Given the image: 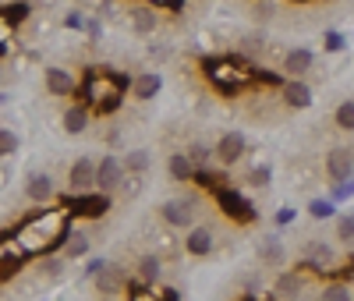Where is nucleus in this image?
I'll use <instances>...</instances> for the list:
<instances>
[{"mask_svg": "<svg viewBox=\"0 0 354 301\" xmlns=\"http://www.w3.org/2000/svg\"><path fill=\"white\" fill-rule=\"evenodd\" d=\"M124 78L121 75H113V71H88L85 75V85H82V96L93 103L96 113H113L117 107H121L124 100Z\"/></svg>", "mask_w": 354, "mask_h": 301, "instance_id": "nucleus-1", "label": "nucleus"}, {"mask_svg": "<svg viewBox=\"0 0 354 301\" xmlns=\"http://www.w3.org/2000/svg\"><path fill=\"white\" fill-rule=\"evenodd\" d=\"M252 75H255L252 68L234 64V60H205V78H209L223 96H234Z\"/></svg>", "mask_w": 354, "mask_h": 301, "instance_id": "nucleus-2", "label": "nucleus"}, {"mask_svg": "<svg viewBox=\"0 0 354 301\" xmlns=\"http://www.w3.org/2000/svg\"><path fill=\"white\" fill-rule=\"evenodd\" d=\"M160 217H163V224H170L177 230H192L195 227V202L192 199H167L160 206Z\"/></svg>", "mask_w": 354, "mask_h": 301, "instance_id": "nucleus-3", "label": "nucleus"}, {"mask_svg": "<svg viewBox=\"0 0 354 301\" xmlns=\"http://www.w3.org/2000/svg\"><path fill=\"white\" fill-rule=\"evenodd\" d=\"M354 174V149L351 145H333L326 153V177L333 181V185H344V181H351Z\"/></svg>", "mask_w": 354, "mask_h": 301, "instance_id": "nucleus-4", "label": "nucleus"}, {"mask_svg": "<svg viewBox=\"0 0 354 301\" xmlns=\"http://www.w3.org/2000/svg\"><path fill=\"white\" fill-rule=\"evenodd\" d=\"M96 163L88 160V156H82V160H75L71 167H68V192L71 195H85V192H93L96 188Z\"/></svg>", "mask_w": 354, "mask_h": 301, "instance_id": "nucleus-5", "label": "nucleus"}, {"mask_svg": "<svg viewBox=\"0 0 354 301\" xmlns=\"http://www.w3.org/2000/svg\"><path fill=\"white\" fill-rule=\"evenodd\" d=\"M124 174H128V167H124V160L121 156H103L100 160V170H96V192H117L124 185Z\"/></svg>", "mask_w": 354, "mask_h": 301, "instance_id": "nucleus-6", "label": "nucleus"}, {"mask_svg": "<svg viewBox=\"0 0 354 301\" xmlns=\"http://www.w3.org/2000/svg\"><path fill=\"white\" fill-rule=\"evenodd\" d=\"M216 202H220V209L230 217V220H238V224H252L259 213H255V206L248 202V199H241L234 188H220L216 192Z\"/></svg>", "mask_w": 354, "mask_h": 301, "instance_id": "nucleus-7", "label": "nucleus"}, {"mask_svg": "<svg viewBox=\"0 0 354 301\" xmlns=\"http://www.w3.org/2000/svg\"><path fill=\"white\" fill-rule=\"evenodd\" d=\"M93 284H96V294L100 298H117V294L124 291V284H128V273L117 262H106L100 273L93 277Z\"/></svg>", "mask_w": 354, "mask_h": 301, "instance_id": "nucleus-8", "label": "nucleus"}, {"mask_svg": "<svg viewBox=\"0 0 354 301\" xmlns=\"http://www.w3.org/2000/svg\"><path fill=\"white\" fill-rule=\"evenodd\" d=\"M245 149H248V138L241 131H223L220 142H216V160L223 167H234V163L245 160Z\"/></svg>", "mask_w": 354, "mask_h": 301, "instance_id": "nucleus-9", "label": "nucleus"}, {"mask_svg": "<svg viewBox=\"0 0 354 301\" xmlns=\"http://www.w3.org/2000/svg\"><path fill=\"white\" fill-rule=\"evenodd\" d=\"M68 202H71V213L93 217V220L106 217V209H110V195L106 192H100V195H71Z\"/></svg>", "mask_w": 354, "mask_h": 301, "instance_id": "nucleus-10", "label": "nucleus"}, {"mask_svg": "<svg viewBox=\"0 0 354 301\" xmlns=\"http://www.w3.org/2000/svg\"><path fill=\"white\" fill-rule=\"evenodd\" d=\"M25 195H28V202H36V206L50 202L53 199V177L46 170H32L25 177Z\"/></svg>", "mask_w": 354, "mask_h": 301, "instance_id": "nucleus-11", "label": "nucleus"}, {"mask_svg": "<svg viewBox=\"0 0 354 301\" xmlns=\"http://www.w3.org/2000/svg\"><path fill=\"white\" fill-rule=\"evenodd\" d=\"M213 245H216V237L209 227H192L185 234V252L195 255V259H205V255H213Z\"/></svg>", "mask_w": 354, "mask_h": 301, "instance_id": "nucleus-12", "label": "nucleus"}, {"mask_svg": "<svg viewBox=\"0 0 354 301\" xmlns=\"http://www.w3.org/2000/svg\"><path fill=\"white\" fill-rule=\"evenodd\" d=\"M312 64H315V53H312L308 46H294V50H287V57H283V71H287L290 78H305V75L312 71Z\"/></svg>", "mask_w": 354, "mask_h": 301, "instance_id": "nucleus-13", "label": "nucleus"}, {"mask_svg": "<svg viewBox=\"0 0 354 301\" xmlns=\"http://www.w3.org/2000/svg\"><path fill=\"white\" fill-rule=\"evenodd\" d=\"M283 103H287L290 110H308V107H312V89H308V82H305V78L283 82Z\"/></svg>", "mask_w": 354, "mask_h": 301, "instance_id": "nucleus-14", "label": "nucleus"}, {"mask_svg": "<svg viewBox=\"0 0 354 301\" xmlns=\"http://www.w3.org/2000/svg\"><path fill=\"white\" fill-rule=\"evenodd\" d=\"M301 291H305V273H298V269H287V273H280L277 284H273V294H277L280 301L301 298Z\"/></svg>", "mask_w": 354, "mask_h": 301, "instance_id": "nucleus-15", "label": "nucleus"}, {"mask_svg": "<svg viewBox=\"0 0 354 301\" xmlns=\"http://www.w3.org/2000/svg\"><path fill=\"white\" fill-rule=\"evenodd\" d=\"M160 89H163V78H160L156 71H142V75L131 78V96H135L138 103H149Z\"/></svg>", "mask_w": 354, "mask_h": 301, "instance_id": "nucleus-16", "label": "nucleus"}, {"mask_svg": "<svg viewBox=\"0 0 354 301\" xmlns=\"http://www.w3.org/2000/svg\"><path fill=\"white\" fill-rule=\"evenodd\" d=\"M305 266H312V269H333L337 255H333L330 245H322V241H308V245H305Z\"/></svg>", "mask_w": 354, "mask_h": 301, "instance_id": "nucleus-17", "label": "nucleus"}, {"mask_svg": "<svg viewBox=\"0 0 354 301\" xmlns=\"http://www.w3.org/2000/svg\"><path fill=\"white\" fill-rule=\"evenodd\" d=\"M46 93L50 96H71L75 93V78L64 68H46Z\"/></svg>", "mask_w": 354, "mask_h": 301, "instance_id": "nucleus-18", "label": "nucleus"}, {"mask_svg": "<svg viewBox=\"0 0 354 301\" xmlns=\"http://www.w3.org/2000/svg\"><path fill=\"white\" fill-rule=\"evenodd\" d=\"M167 170H170L174 181H195V174H198V167H195V160L188 153H170Z\"/></svg>", "mask_w": 354, "mask_h": 301, "instance_id": "nucleus-19", "label": "nucleus"}, {"mask_svg": "<svg viewBox=\"0 0 354 301\" xmlns=\"http://www.w3.org/2000/svg\"><path fill=\"white\" fill-rule=\"evenodd\" d=\"M287 252H283V241L280 237H262V245H259V262L262 266H283Z\"/></svg>", "mask_w": 354, "mask_h": 301, "instance_id": "nucleus-20", "label": "nucleus"}, {"mask_svg": "<svg viewBox=\"0 0 354 301\" xmlns=\"http://www.w3.org/2000/svg\"><path fill=\"white\" fill-rule=\"evenodd\" d=\"M156 25H160V15L153 8H131V28H135L138 36L156 33Z\"/></svg>", "mask_w": 354, "mask_h": 301, "instance_id": "nucleus-21", "label": "nucleus"}, {"mask_svg": "<svg viewBox=\"0 0 354 301\" xmlns=\"http://www.w3.org/2000/svg\"><path fill=\"white\" fill-rule=\"evenodd\" d=\"M85 128H88V107H85V103L68 107V110H64V131H68V135H82Z\"/></svg>", "mask_w": 354, "mask_h": 301, "instance_id": "nucleus-22", "label": "nucleus"}, {"mask_svg": "<svg viewBox=\"0 0 354 301\" xmlns=\"http://www.w3.org/2000/svg\"><path fill=\"white\" fill-rule=\"evenodd\" d=\"M64 255H68V259L88 255V234H85V230H71V234L64 237Z\"/></svg>", "mask_w": 354, "mask_h": 301, "instance_id": "nucleus-23", "label": "nucleus"}, {"mask_svg": "<svg viewBox=\"0 0 354 301\" xmlns=\"http://www.w3.org/2000/svg\"><path fill=\"white\" fill-rule=\"evenodd\" d=\"M149 149H131V153L124 156V167H128V174H145L149 170Z\"/></svg>", "mask_w": 354, "mask_h": 301, "instance_id": "nucleus-24", "label": "nucleus"}, {"mask_svg": "<svg viewBox=\"0 0 354 301\" xmlns=\"http://www.w3.org/2000/svg\"><path fill=\"white\" fill-rule=\"evenodd\" d=\"M138 273H142V280H145V284H156V280H160V273H163V262H160L156 255H142Z\"/></svg>", "mask_w": 354, "mask_h": 301, "instance_id": "nucleus-25", "label": "nucleus"}, {"mask_svg": "<svg viewBox=\"0 0 354 301\" xmlns=\"http://www.w3.org/2000/svg\"><path fill=\"white\" fill-rule=\"evenodd\" d=\"M319 301H354V291L337 280V284H326V287L319 291Z\"/></svg>", "mask_w": 354, "mask_h": 301, "instance_id": "nucleus-26", "label": "nucleus"}, {"mask_svg": "<svg viewBox=\"0 0 354 301\" xmlns=\"http://www.w3.org/2000/svg\"><path fill=\"white\" fill-rule=\"evenodd\" d=\"M333 125H337L340 131H354V100H344V103L337 107Z\"/></svg>", "mask_w": 354, "mask_h": 301, "instance_id": "nucleus-27", "label": "nucleus"}, {"mask_svg": "<svg viewBox=\"0 0 354 301\" xmlns=\"http://www.w3.org/2000/svg\"><path fill=\"white\" fill-rule=\"evenodd\" d=\"M270 181H273V167L270 163H255L248 170V185L252 188H270Z\"/></svg>", "mask_w": 354, "mask_h": 301, "instance_id": "nucleus-28", "label": "nucleus"}, {"mask_svg": "<svg viewBox=\"0 0 354 301\" xmlns=\"http://www.w3.org/2000/svg\"><path fill=\"white\" fill-rule=\"evenodd\" d=\"M28 15H32V8H28L25 0H15V4L4 8V25H21Z\"/></svg>", "mask_w": 354, "mask_h": 301, "instance_id": "nucleus-29", "label": "nucleus"}, {"mask_svg": "<svg viewBox=\"0 0 354 301\" xmlns=\"http://www.w3.org/2000/svg\"><path fill=\"white\" fill-rule=\"evenodd\" d=\"M337 241H344V245H354V213L337 217Z\"/></svg>", "mask_w": 354, "mask_h": 301, "instance_id": "nucleus-30", "label": "nucleus"}, {"mask_svg": "<svg viewBox=\"0 0 354 301\" xmlns=\"http://www.w3.org/2000/svg\"><path fill=\"white\" fill-rule=\"evenodd\" d=\"M188 156L195 160V167H198V170H205V163H209V160L216 156V149H209V145H202V142H195V145L188 149Z\"/></svg>", "mask_w": 354, "mask_h": 301, "instance_id": "nucleus-31", "label": "nucleus"}, {"mask_svg": "<svg viewBox=\"0 0 354 301\" xmlns=\"http://www.w3.org/2000/svg\"><path fill=\"white\" fill-rule=\"evenodd\" d=\"M15 153H18V135H15L11 128H4V131H0V156L11 160Z\"/></svg>", "mask_w": 354, "mask_h": 301, "instance_id": "nucleus-32", "label": "nucleus"}, {"mask_svg": "<svg viewBox=\"0 0 354 301\" xmlns=\"http://www.w3.org/2000/svg\"><path fill=\"white\" fill-rule=\"evenodd\" d=\"M308 213H312L315 220H326V217H333V202H326V199H312V202H308Z\"/></svg>", "mask_w": 354, "mask_h": 301, "instance_id": "nucleus-33", "label": "nucleus"}, {"mask_svg": "<svg viewBox=\"0 0 354 301\" xmlns=\"http://www.w3.org/2000/svg\"><path fill=\"white\" fill-rule=\"evenodd\" d=\"M18 269H21V259H18V255L11 259V248H4V269H0V277H4V284L11 280V273H18Z\"/></svg>", "mask_w": 354, "mask_h": 301, "instance_id": "nucleus-34", "label": "nucleus"}, {"mask_svg": "<svg viewBox=\"0 0 354 301\" xmlns=\"http://www.w3.org/2000/svg\"><path fill=\"white\" fill-rule=\"evenodd\" d=\"M322 46H326L330 53H337V50H344V36H340V33H333V28H330V33L322 36Z\"/></svg>", "mask_w": 354, "mask_h": 301, "instance_id": "nucleus-35", "label": "nucleus"}, {"mask_svg": "<svg viewBox=\"0 0 354 301\" xmlns=\"http://www.w3.org/2000/svg\"><path fill=\"white\" fill-rule=\"evenodd\" d=\"M64 25H68V28H82V25H88V21H85L78 11H68V15H64Z\"/></svg>", "mask_w": 354, "mask_h": 301, "instance_id": "nucleus-36", "label": "nucleus"}, {"mask_svg": "<svg viewBox=\"0 0 354 301\" xmlns=\"http://www.w3.org/2000/svg\"><path fill=\"white\" fill-rule=\"evenodd\" d=\"M103 266H106L103 259H93V262H88V266H85V273H88V277H96V273H100V269H103Z\"/></svg>", "mask_w": 354, "mask_h": 301, "instance_id": "nucleus-37", "label": "nucleus"}, {"mask_svg": "<svg viewBox=\"0 0 354 301\" xmlns=\"http://www.w3.org/2000/svg\"><path fill=\"white\" fill-rule=\"evenodd\" d=\"M100 28H103L100 21H88V25H85V33H88V36H100Z\"/></svg>", "mask_w": 354, "mask_h": 301, "instance_id": "nucleus-38", "label": "nucleus"}, {"mask_svg": "<svg viewBox=\"0 0 354 301\" xmlns=\"http://www.w3.org/2000/svg\"><path fill=\"white\" fill-rule=\"evenodd\" d=\"M156 4H167V8H177V0H156Z\"/></svg>", "mask_w": 354, "mask_h": 301, "instance_id": "nucleus-39", "label": "nucleus"}, {"mask_svg": "<svg viewBox=\"0 0 354 301\" xmlns=\"http://www.w3.org/2000/svg\"><path fill=\"white\" fill-rule=\"evenodd\" d=\"M294 301H305V298H294ZM315 301H319V298H315Z\"/></svg>", "mask_w": 354, "mask_h": 301, "instance_id": "nucleus-40", "label": "nucleus"}, {"mask_svg": "<svg viewBox=\"0 0 354 301\" xmlns=\"http://www.w3.org/2000/svg\"><path fill=\"white\" fill-rule=\"evenodd\" d=\"M198 4H205V0H198Z\"/></svg>", "mask_w": 354, "mask_h": 301, "instance_id": "nucleus-41", "label": "nucleus"}]
</instances>
